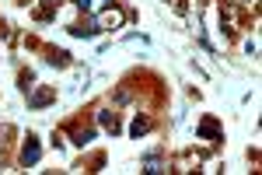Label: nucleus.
I'll return each instance as SVG.
<instances>
[{
    "label": "nucleus",
    "instance_id": "8",
    "mask_svg": "<svg viewBox=\"0 0 262 175\" xmlns=\"http://www.w3.org/2000/svg\"><path fill=\"white\" fill-rule=\"evenodd\" d=\"M143 172H164V168H161V158H157V154H150V158H147V161H143Z\"/></svg>",
    "mask_w": 262,
    "mask_h": 175
},
{
    "label": "nucleus",
    "instance_id": "9",
    "mask_svg": "<svg viewBox=\"0 0 262 175\" xmlns=\"http://www.w3.org/2000/svg\"><path fill=\"white\" fill-rule=\"evenodd\" d=\"M73 4H77L80 11H88V7H91V0H73Z\"/></svg>",
    "mask_w": 262,
    "mask_h": 175
},
{
    "label": "nucleus",
    "instance_id": "7",
    "mask_svg": "<svg viewBox=\"0 0 262 175\" xmlns=\"http://www.w3.org/2000/svg\"><path fill=\"white\" fill-rule=\"evenodd\" d=\"M95 140V130H73V144L77 147H84V144H91Z\"/></svg>",
    "mask_w": 262,
    "mask_h": 175
},
{
    "label": "nucleus",
    "instance_id": "10",
    "mask_svg": "<svg viewBox=\"0 0 262 175\" xmlns=\"http://www.w3.org/2000/svg\"><path fill=\"white\" fill-rule=\"evenodd\" d=\"M42 4H46V7H56V4H60V0H42Z\"/></svg>",
    "mask_w": 262,
    "mask_h": 175
},
{
    "label": "nucleus",
    "instance_id": "4",
    "mask_svg": "<svg viewBox=\"0 0 262 175\" xmlns=\"http://www.w3.org/2000/svg\"><path fill=\"white\" fill-rule=\"evenodd\" d=\"M98 119H102V126H105L109 133H119V119H116V112L102 109V112H98Z\"/></svg>",
    "mask_w": 262,
    "mask_h": 175
},
{
    "label": "nucleus",
    "instance_id": "6",
    "mask_svg": "<svg viewBox=\"0 0 262 175\" xmlns=\"http://www.w3.org/2000/svg\"><path fill=\"white\" fill-rule=\"evenodd\" d=\"M147 130H150V119H147V116H136L133 126H130V133L133 137H140V133H147Z\"/></svg>",
    "mask_w": 262,
    "mask_h": 175
},
{
    "label": "nucleus",
    "instance_id": "3",
    "mask_svg": "<svg viewBox=\"0 0 262 175\" xmlns=\"http://www.w3.org/2000/svg\"><path fill=\"white\" fill-rule=\"evenodd\" d=\"M53 98H56V91H49V88H46V91H35V95L28 98V105H32V109H42V105H49Z\"/></svg>",
    "mask_w": 262,
    "mask_h": 175
},
{
    "label": "nucleus",
    "instance_id": "1",
    "mask_svg": "<svg viewBox=\"0 0 262 175\" xmlns=\"http://www.w3.org/2000/svg\"><path fill=\"white\" fill-rule=\"evenodd\" d=\"M39 158H42V147H39V140H35V137H28V140H25V147H21V165H25V168H32V165H39Z\"/></svg>",
    "mask_w": 262,
    "mask_h": 175
},
{
    "label": "nucleus",
    "instance_id": "5",
    "mask_svg": "<svg viewBox=\"0 0 262 175\" xmlns=\"http://www.w3.org/2000/svg\"><path fill=\"white\" fill-rule=\"evenodd\" d=\"M46 60H49L53 67H66V63H70V53H66V49H49Z\"/></svg>",
    "mask_w": 262,
    "mask_h": 175
},
{
    "label": "nucleus",
    "instance_id": "2",
    "mask_svg": "<svg viewBox=\"0 0 262 175\" xmlns=\"http://www.w3.org/2000/svg\"><path fill=\"white\" fill-rule=\"evenodd\" d=\"M196 133L199 137H210V140H220V126H217V119H203Z\"/></svg>",
    "mask_w": 262,
    "mask_h": 175
}]
</instances>
